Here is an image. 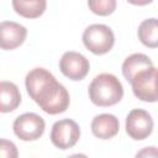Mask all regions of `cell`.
I'll list each match as a JSON object with an SVG mask.
<instances>
[{
  "instance_id": "1",
  "label": "cell",
  "mask_w": 158,
  "mask_h": 158,
  "mask_svg": "<svg viewBox=\"0 0 158 158\" xmlns=\"http://www.w3.org/2000/svg\"><path fill=\"white\" fill-rule=\"evenodd\" d=\"M25 86L30 98L49 115L62 114L69 107V93L44 68L30 70L25 78Z\"/></svg>"
},
{
  "instance_id": "2",
  "label": "cell",
  "mask_w": 158,
  "mask_h": 158,
  "mask_svg": "<svg viewBox=\"0 0 158 158\" xmlns=\"http://www.w3.org/2000/svg\"><path fill=\"white\" fill-rule=\"evenodd\" d=\"M88 94L94 105L107 107L121 101L123 96V88L116 75L101 73L91 80L88 88Z\"/></svg>"
},
{
  "instance_id": "3",
  "label": "cell",
  "mask_w": 158,
  "mask_h": 158,
  "mask_svg": "<svg viewBox=\"0 0 158 158\" xmlns=\"http://www.w3.org/2000/svg\"><path fill=\"white\" fill-rule=\"evenodd\" d=\"M83 43L86 49L94 54H106L112 49L115 44V35L109 26L102 23H94L84 30Z\"/></svg>"
},
{
  "instance_id": "4",
  "label": "cell",
  "mask_w": 158,
  "mask_h": 158,
  "mask_svg": "<svg viewBox=\"0 0 158 158\" xmlns=\"http://www.w3.org/2000/svg\"><path fill=\"white\" fill-rule=\"evenodd\" d=\"M133 95L146 102L158 101V86H157V68L152 67L139 72L130 83Z\"/></svg>"
},
{
  "instance_id": "5",
  "label": "cell",
  "mask_w": 158,
  "mask_h": 158,
  "mask_svg": "<svg viewBox=\"0 0 158 158\" xmlns=\"http://www.w3.org/2000/svg\"><path fill=\"white\" fill-rule=\"evenodd\" d=\"M80 138V128L74 120L63 118L56 121L51 130V142L59 149H68L77 144Z\"/></svg>"
},
{
  "instance_id": "6",
  "label": "cell",
  "mask_w": 158,
  "mask_h": 158,
  "mask_svg": "<svg viewBox=\"0 0 158 158\" xmlns=\"http://www.w3.org/2000/svg\"><path fill=\"white\" fill-rule=\"evenodd\" d=\"M12 128L14 133L20 139L36 141L43 135L46 122L40 115L35 112H26L15 118Z\"/></svg>"
},
{
  "instance_id": "7",
  "label": "cell",
  "mask_w": 158,
  "mask_h": 158,
  "mask_svg": "<svg viewBox=\"0 0 158 158\" xmlns=\"http://www.w3.org/2000/svg\"><path fill=\"white\" fill-rule=\"evenodd\" d=\"M153 118L151 114L143 109H133L126 117V133L135 141L146 139L153 131Z\"/></svg>"
},
{
  "instance_id": "8",
  "label": "cell",
  "mask_w": 158,
  "mask_h": 158,
  "mask_svg": "<svg viewBox=\"0 0 158 158\" xmlns=\"http://www.w3.org/2000/svg\"><path fill=\"white\" fill-rule=\"evenodd\" d=\"M59 69L64 77L78 81L86 77L90 69V63L81 53L68 51L63 53L59 59Z\"/></svg>"
},
{
  "instance_id": "9",
  "label": "cell",
  "mask_w": 158,
  "mask_h": 158,
  "mask_svg": "<svg viewBox=\"0 0 158 158\" xmlns=\"http://www.w3.org/2000/svg\"><path fill=\"white\" fill-rule=\"evenodd\" d=\"M1 32V48L5 51H11L20 47L27 36V30L25 26L14 21H2L0 25Z\"/></svg>"
},
{
  "instance_id": "10",
  "label": "cell",
  "mask_w": 158,
  "mask_h": 158,
  "mask_svg": "<svg viewBox=\"0 0 158 158\" xmlns=\"http://www.w3.org/2000/svg\"><path fill=\"white\" fill-rule=\"evenodd\" d=\"M90 128L95 137L100 139H110L118 133L120 122L112 114H100L93 118Z\"/></svg>"
},
{
  "instance_id": "11",
  "label": "cell",
  "mask_w": 158,
  "mask_h": 158,
  "mask_svg": "<svg viewBox=\"0 0 158 158\" xmlns=\"http://www.w3.org/2000/svg\"><path fill=\"white\" fill-rule=\"evenodd\" d=\"M153 62L151 60V58L143 53H133L131 56H128L123 63H122V74L125 77V79L131 83L132 79L142 70L152 68Z\"/></svg>"
},
{
  "instance_id": "12",
  "label": "cell",
  "mask_w": 158,
  "mask_h": 158,
  "mask_svg": "<svg viewBox=\"0 0 158 158\" xmlns=\"http://www.w3.org/2000/svg\"><path fill=\"white\" fill-rule=\"evenodd\" d=\"M0 94H1V106L0 111L2 114L11 112L16 110L21 104V93L16 84L12 81L2 80L0 84Z\"/></svg>"
},
{
  "instance_id": "13",
  "label": "cell",
  "mask_w": 158,
  "mask_h": 158,
  "mask_svg": "<svg viewBox=\"0 0 158 158\" xmlns=\"http://www.w3.org/2000/svg\"><path fill=\"white\" fill-rule=\"evenodd\" d=\"M12 7L25 19H37L44 12L47 0H12Z\"/></svg>"
},
{
  "instance_id": "14",
  "label": "cell",
  "mask_w": 158,
  "mask_h": 158,
  "mask_svg": "<svg viewBox=\"0 0 158 158\" xmlns=\"http://www.w3.org/2000/svg\"><path fill=\"white\" fill-rule=\"evenodd\" d=\"M138 40L148 48H158V19H147L137 30Z\"/></svg>"
},
{
  "instance_id": "15",
  "label": "cell",
  "mask_w": 158,
  "mask_h": 158,
  "mask_svg": "<svg viewBox=\"0 0 158 158\" xmlns=\"http://www.w3.org/2000/svg\"><path fill=\"white\" fill-rule=\"evenodd\" d=\"M117 0H88L90 11L99 16H109L116 10Z\"/></svg>"
},
{
  "instance_id": "16",
  "label": "cell",
  "mask_w": 158,
  "mask_h": 158,
  "mask_svg": "<svg viewBox=\"0 0 158 158\" xmlns=\"http://www.w3.org/2000/svg\"><path fill=\"white\" fill-rule=\"evenodd\" d=\"M0 151H1V156L4 158H15L17 157V149L16 146L7 139H1L0 141Z\"/></svg>"
},
{
  "instance_id": "17",
  "label": "cell",
  "mask_w": 158,
  "mask_h": 158,
  "mask_svg": "<svg viewBox=\"0 0 158 158\" xmlns=\"http://www.w3.org/2000/svg\"><path fill=\"white\" fill-rule=\"evenodd\" d=\"M136 157H158V148H156V147H146L142 151L137 152Z\"/></svg>"
},
{
  "instance_id": "18",
  "label": "cell",
  "mask_w": 158,
  "mask_h": 158,
  "mask_svg": "<svg viewBox=\"0 0 158 158\" xmlns=\"http://www.w3.org/2000/svg\"><path fill=\"white\" fill-rule=\"evenodd\" d=\"M130 4L132 5H137V6H144V5H148L151 4L153 0H127Z\"/></svg>"
},
{
  "instance_id": "19",
  "label": "cell",
  "mask_w": 158,
  "mask_h": 158,
  "mask_svg": "<svg viewBox=\"0 0 158 158\" xmlns=\"http://www.w3.org/2000/svg\"><path fill=\"white\" fill-rule=\"evenodd\" d=\"M157 86H158V68H157Z\"/></svg>"
}]
</instances>
